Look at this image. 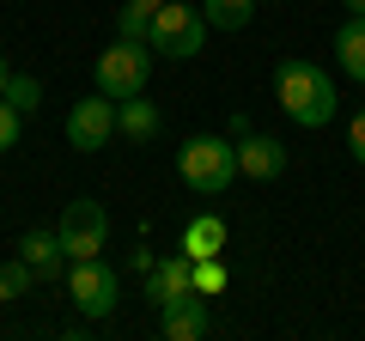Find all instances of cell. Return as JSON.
Masks as SVG:
<instances>
[{"label":"cell","instance_id":"obj_1","mask_svg":"<svg viewBox=\"0 0 365 341\" xmlns=\"http://www.w3.org/2000/svg\"><path fill=\"white\" fill-rule=\"evenodd\" d=\"M274 104H280V116L292 128H329L335 110H341V92H335V79H329L323 61L287 55V61L274 67Z\"/></svg>","mask_w":365,"mask_h":341},{"label":"cell","instance_id":"obj_2","mask_svg":"<svg viewBox=\"0 0 365 341\" xmlns=\"http://www.w3.org/2000/svg\"><path fill=\"white\" fill-rule=\"evenodd\" d=\"M177 177H182V189L201 195V201L225 195L232 177H237V146H232V134H189V141L177 146Z\"/></svg>","mask_w":365,"mask_h":341},{"label":"cell","instance_id":"obj_3","mask_svg":"<svg viewBox=\"0 0 365 341\" xmlns=\"http://www.w3.org/2000/svg\"><path fill=\"white\" fill-rule=\"evenodd\" d=\"M146 49L165 55V61H195V55L207 49V19H201V6L165 0L153 13V25H146Z\"/></svg>","mask_w":365,"mask_h":341},{"label":"cell","instance_id":"obj_4","mask_svg":"<svg viewBox=\"0 0 365 341\" xmlns=\"http://www.w3.org/2000/svg\"><path fill=\"white\" fill-rule=\"evenodd\" d=\"M146 79H153V49L146 43H128V37H116L98 61H91V92H104V98H134V92H146Z\"/></svg>","mask_w":365,"mask_h":341},{"label":"cell","instance_id":"obj_5","mask_svg":"<svg viewBox=\"0 0 365 341\" xmlns=\"http://www.w3.org/2000/svg\"><path fill=\"white\" fill-rule=\"evenodd\" d=\"M67 299H73V311L86 323H104L122 305V275L104 256H79V263H67Z\"/></svg>","mask_w":365,"mask_h":341},{"label":"cell","instance_id":"obj_6","mask_svg":"<svg viewBox=\"0 0 365 341\" xmlns=\"http://www.w3.org/2000/svg\"><path fill=\"white\" fill-rule=\"evenodd\" d=\"M55 232H61L67 263H79V256H104V244H110V213H104V201H91V195L67 201L61 220H55Z\"/></svg>","mask_w":365,"mask_h":341},{"label":"cell","instance_id":"obj_7","mask_svg":"<svg viewBox=\"0 0 365 341\" xmlns=\"http://www.w3.org/2000/svg\"><path fill=\"white\" fill-rule=\"evenodd\" d=\"M110 134H116V98L91 92V98H79V104L67 110V146H73V153H104Z\"/></svg>","mask_w":365,"mask_h":341},{"label":"cell","instance_id":"obj_8","mask_svg":"<svg viewBox=\"0 0 365 341\" xmlns=\"http://www.w3.org/2000/svg\"><path fill=\"white\" fill-rule=\"evenodd\" d=\"M158 329H165V341H201V335H213V311L201 292H182V299H170L158 311Z\"/></svg>","mask_w":365,"mask_h":341},{"label":"cell","instance_id":"obj_9","mask_svg":"<svg viewBox=\"0 0 365 341\" xmlns=\"http://www.w3.org/2000/svg\"><path fill=\"white\" fill-rule=\"evenodd\" d=\"M237 146V177H256V183H274L280 170H287V146L274 141V134H256L250 128L244 141H232Z\"/></svg>","mask_w":365,"mask_h":341},{"label":"cell","instance_id":"obj_10","mask_svg":"<svg viewBox=\"0 0 365 341\" xmlns=\"http://www.w3.org/2000/svg\"><path fill=\"white\" fill-rule=\"evenodd\" d=\"M19 256L31 263L37 280H67V250H61V232H55V225H31V232L19 238Z\"/></svg>","mask_w":365,"mask_h":341},{"label":"cell","instance_id":"obj_11","mask_svg":"<svg viewBox=\"0 0 365 341\" xmlns=\"http://www.w3.org/2000/svg\"><path fill=\"white\" fill-rule=\"evenodd\" d=\"M182 292H195V263H189V256H158L153 268H146V299L158 305V311H165L170 299H182Z\"/></svg>","mask_w":365,"mask_h":341},{"label":"cell","instance_id":"obj_12","mask_svg":"<svg viewBox=\"0 0 365 341\" xmlns=\"http://www.w3.org/2000/svg\"><path fill=\"white\" fill-rule=\"evenodd\" d=\"M116 134H128L134 146L158 141V134H165V110H158V104H146V92L122 98V104H116Z\"/></svg>","mask_w":365,"mask_h":341},{"label":"cell","instance_id":"obj_13","mask_svg":"<svg viewBox=\"0 0 365 341\" xmlns=\"http://www.w3.org/2000/svg\"><path fill=\"white\" fill-rule=\"evenodd\" d=\"M335 61H341V73H347V79H359V86H365V13H347L335 25Z\"/></svg>","mask_w":365,"mask_h":341},{"label":"cell","instance_id":"obj_14","mask_svg":"<svg viewBox=\"0 0 365 341\" xmlns=\"http://www.w3.org/2000/svg\"><path fill=\"white\" fill-rule=\"evenodd\" d=\"M225 250V220L220 213H195V220L182 225V256L201 263V256H220Z\"/></svg>","mask_w":365,"mask_h":341},{"label":"cell","instance_id":"obj_15","mask_svg":"<svg viewBox=\"0 0 365 341\" xmlns=\"http://www.w3.org/2000/svg\"><path fill=\"white\" fill-rule=\"evenodd\" d=\"M256 6L262 0H201V19H207V31H244Z\"/></svg>","mask_w":365,"mask_h":341},{"label":"cell","instance_id":"obj_16","mask_svg":"<svg viewBox=\"0 0 365 341\" xmlns=\"http://www.w3.org/2000/svg\"><path fill=\"white\" fill-rule=\"evenodd\" d=\"M31 287H37V275H31V263H25V256L0 263V305H19V299H31Z\"/></svg>","mask_w":365,"mask_h":341},{"label":"cell","instance_id":"obj_17","mask_svg":"<svg viewBox=\"0 0 365 341\" xmlns=\"http://www.w3.org/2000/svg\"><path fill=\"white\" fill-rule=\"evenodd\" d=\"M0 98H6V104H13L19 116H25V110H37V104H43V86H37V73H13Z\"/></svg>","mask_w":365,"mask_h":341},{"label":"cell","instance_id":"obj_18","mask_svg":"<svg viewBox=\"0 0 365 341\" xmlns=\"http://www.w3.org/2000/svg\"><path fill=\"white\" fill-rule=\"evenodd\" d=\"M195 292H201V299H220V292H225V263H220V256H201V263H195Z\"/></svg>","mask_w":365,"mask_h":341},{"label":"cell","instance_id":"obj_19","mask_svg":"<svg viewBox=\"0 0 365 341\" xmlns=\"http://www.w3.org/2000/svg\"><path fill=\"white\" fill-rule=\"evenodd\" d=\"M19 134H25V116H19L6 98H0V153H13L19 146Z\"/></svg>","mask_w":365,"mask_h":341},{"label":"cell","instance_id":"obj_20","mask_svg":"<svg viewBox=\"0 0 365 341\" xmlns=\"http://www.w3.org/2000/svg\"><path fill=\"white\" fill-rule=\"evenodd\" d=\"M146 25H153V19L134 13V6H122V13H116V37H128V43H146Z\"/></svg>","mask_w":365,"mask_h":341},{"label":"cell","instance_id":"obj_21","mask_svg":"<svg viewBox=\"0 0 365 341\" xmlns=\"http://www.w3.org/2000/svg\"><path fill=\"white\" fill-rule=\"evenodd\" d=\"M347 153H353V165H365V110H353V122H347Z\"/></svg>","mask_w":365,"mask_h":341},{"label":"cell","instance_id":"obj_22","mask_svg":"<svg viewBox=\"0 0 365 341\" xmlns=\"http://www.w3.org/2000/svg\"><path fill=\"white\" fill-rule=\"evenodd\" d=\"M128 6H134V13H146V19H153L158 6H165V0H128Z\"/></svg>","mask_w":365,"mask_h":341},{"label":"cell","instance_id":"obj_23","mask_svg":"<svg viewBox=\"0 0 365 341\" xmlns=\"http://www.w3.org/2000/svg\"><path fill=\"white\" fill-rule=\"evenodd\" d=\"M6 79H13V67H6V55H0V92H6Z\"/></svg>","mask_w":365,"mask_h":341},{"label":"cell","instance_id":"obj_24","mask_svg":"<svg viewBox=\"0 0 365 341\" xmlns=\"http://www.w3.org/2000/svg\"><path fill=\"white\" fill-rule=\"evenodd\" d=\"M341 6H347V13H365V0H341Z\"/></svg>","mask_w":365,"mask_h":341},{"label":"cell","instance_id":"obj_25","mask_svg":"<svg viewBox=\"0 0 365 341\" xmlns=\"http://www.w3.org/2000/svg\"><path fill=\"white\" fill-rule=\"evenodd\" d=\"M262 6H268V0H262Z\"/></svg>","mask_w":365,"mask_h":341}]
</instances>
